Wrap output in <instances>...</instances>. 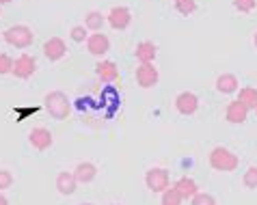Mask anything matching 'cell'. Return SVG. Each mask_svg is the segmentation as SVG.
Masks as SVG:
<instances>
[{
  "label": "cell",
  "instance_id": "cell-1",
  "mask_svg": "<svg viewBox=\"0 0 257 205\" xmlns=\"http://www.w3.org/2000/svg\"><path fill=\"white\" fill-rule=\"evenodd\" d=\"M208 162L214 171L218 173H233L235 168L240 166V158L235 155L231 149H227V147H214L208 155Z\"/></svg>",
  "mask_w": 257,
  "mask_h": 205
},
{
  "label": "cell",
  "instance_id": "cell-2",
  "mask_svg": "<svg viewBox=\"0 0 257 205\" xmlns=\"http://www.w3.org/2000/svg\"><path fill=\"white\" fill-rule=\"evenodd\" d=\"M44 106L50 112V117L56 119V121H63V119L69 117L71 112V102L69 97L63 93V91H50V93L44 97Z\"/></svg>",
  "mask_w": 257,
  "mask_h": 205
},
{
  "label": "cell",
  "instance_id": "cell-3",
  "mask_svg": "<svg viewBox=\"0 0 257 205\" xmlns=\"http://www.w3.org/2000/svg\"><path fill=\"white\" fill-rule=\"evenodd\" d=\"M3 39H5L9 46L24 50V48H31V46H33L35 33H33L31 26H26V24H16V26H9V28H7V31L3 33Z\"/></svg>",
  "mask_w": 257,
  "mask_h": 205
},
{
  "label": "cell",
  "instance_id": "cell-4",
  "mask_svg": "<svg viewBox=\"0 0 257 205\" xmlns=\"http://www.w3.org/2000/svg\"><path fill=\"white\" fill-rule=\"evenodd\" d=\"M145 186L152 190V192L162 194L164 190L171 188L169 171H167L164 166H152V168H149V171L145 173Z\"/></svg>",
  "mask_w": 257,
  "mask_h": 205
},
{
  "label": "cell",
  "instance_id": "cell-5",
  "mask_svg": "<svg viewBox=\"0 0 257 205\" xmlns=\"http://www.w3.org/2000/svg\"><path fill=\"white\" fill-rule=\"evenodd\" d=\"M134 78H137V84L141 89H154L160 80L158 67L154 63H139L137 72H134Z\"/></svg>",
  "mask_w": 257,
  "mask_h": 205
},
{
  "label": "cell",
  "instance_id": "cell-6",
  "mask_svg": "<svg viewBox=\"0 0 257 205\" xmlns=\"http://www.w3.org/2000/svg\"><path fill=\"white\" fill-rule=\"evenodd\" d=\"M28 143H31L33 149H37V151H46L50 149V147L54 145V136H52V132H50L48 128H33L31 132H28Z\"/></svg>",
  "mask_w": 257,
  "mask_h": 205
},
{
  "label": "cell",
  "instance_id": "cell-7",
  "mask_svg": "<svg viewBox=\"0 0 257 205\" xmlns=\"http://www.w3.org/2000/svg\"><path fill=\"white\" fill-rule=\"evenodd\" d=\"M106 22H108L110 28H115V31H125L132 22V11L127 7H112L108 11V16H106Z\"/></svg>",
  "mask_w": 257,
  "mask_h": 205
},
{
  "label": "cell",
  "instance_id": "cell-8",
  "mask_svg": "<svg viewBox=\"0 0 257 205\" xmlns=\"http://www.w3.org/2000/svg\"><path fill=\"white\" fill-rule=\"evenodd\" d=\"M35 72H37V61H35V56L31 54H20L16 63H13V76L20 78V80H26V78H31Z\"/></svg>",
  "mask_w": 257,
  "mask_h": 205
},
{
  "label": "cell",
  "instance_id": "cell-9",
  "mask_svg": "<svg viewBox=\"0 0 257 205\" xmlns=\"http://www.w3.org/2000/svg\"><path fill=\"white\" fill-rule=\"evenodd\" d=\"M175 110L184 117H192L199 110V97L195 93H190V91H182L175 97Z\"/></svg>",
  "mask_w": 257,
  "mask_h": 205
},
{
  "label": "cell",
  "instance_id": "cell-10",
  "mask_svg": "<svg viewBox=\"0 0 257 205\" xmlns=\"http://www.w3.org/2000/svg\"><path fill=\"white\" fill-rule=\"evenodd\" d=\"M65 54H67V46H65V41H63L61 37H50L44 44V56L50 63L61 61Z\"/></svg>",
  "mask_w": 257,
  "mask_h": 205
},
{
  "label": "cell",
  "instance_id": "cell-11",
  "mask_svg": "<svg viewBox=\"0 0 257 205\" xmlns=\"http://www.w3.org/2000/svg\"><path fill=\"white\" fill-rule=\"evenodd\" d=\"M87 50L91 56H104L110 50V39L104 33H93L87 39Z\"/></svg>",
  "mask_w": 257,
  "mask_h": 205
},
{
  "label": "cell",
  "instance_id": "cell-12",
  "mask_svg": "<svg viewBox=\"0 0 257 205\" xmlns=\"http://www.w3.org/2000/svg\"><path fill=\"white\" fill-rule=\"evenodd\" d=\"M248 119V108L244 104H240L238 100H233L227 104V110H225V121L227 123H233V125H240Z\"/></svg>",
  "mask_w": 257,
  "mask_h": 205
},
{
  "label": "cell",
  "instance_id": "cell-13",
  "mask_svg": "<svg viewBox=\"0 0 257 205\" xmlns=\"http://www.w3.org/2000/svg\"><path fill=\"white\" fill-rule=\"evenodd\" d=\"M54 186H56V190H59L63 196H71V194L76 192V188H78V181H76V177H74V173L61 171L59 175H56Z\"/></svg>",
  "mask_w": 257,
  "mask_h": 205
},
{
  "label": "cell",
  "instance_id": "cell-14",
  "mask_svg": "<svg viewBox=\"0 0 257 205\" xmlns=\"http://www.w3.org/2000/svg\"><path fill=\"white\" fill-rule=\"evenodd\" d=\"M134 56H137L139 63H154L156 56H158V46L154 41H141L134 48Z\"/></svg>",
  "mask_w": 257,
  "mask_h": 205
},
{
  "label": "cell",
  "instance_id": "cell-15",
  "mask_svg": "<svg viewBox=\"0 0 257 205\" xmlns=\"http://www.w3.org/2000/svg\"><path fill=\"white\" fill-rule=\"evenodd\" d=\"M74 177L78 183H91L97 177V166L93 162H78L74 168Z\"/></svg>",
  "mask_w": 257,
  "mask_h": 205
},
{
  "label": "cell",
  "instance_id": "cell-16",
  "mask_svg": "<svg viewBox=\"0 0 257 205\" xmlns=\"http://www.w3.org/2000/svg\"><path fill=\"white\" fill-rule=\"evenodd\" d=\"M95 74L102 82H117L119 80V69L112 61H99L95 65Z\"/></svg>",
  "mask_w": 257,
  "mask_h": 205
},
{
  "label": "cell",
  "instance_id": "cell-17",
  "mask_svg": "<svg viewBox=\"0 0 257 205\" xmlns=\"http://www.w3.org/2000/svg\"><path fill=\"white\" fill-rule=\"evenodd\" d=\"M214 84H216L218 93H223V95H231L240 89V80H238V76H233V74H220Z\"/></svg>",
  "mask_w": 257,
  "mask_h": 205
},
{
  "label": "cell",
  "instance_id": "cell-18",
  "mask_svg": "<svg viewBox=\"0 0 257 205\" xmlns=\"http://www.w3.org/2000/svg\"><path fill=\"white\" fill-rule=\"evenodd\" d=\"M173 188L180 192V196H182L184 201L192 199L195 194H199V186H197V181L192 179V177H180V179L173 183Z\"/></svg>",
  "mask_w": 257,
  "mask_h": 205
},
{
  "label": "cell",
  "instance_id": "cell-19",
  "mask_svg": "<svg viewBox=\"0 0 257 205\" xmlns=\"http://www.w3.org/2000/svg\"><path fill=\"white\" fill-rule=\"evenodd\" d=\"M104 24H106V16L102 11H89L87 16H84V26H87L89 31H93V33L102 31Z\"/></svg>",
  "mask_w": 257,
  "mask_h": 205
},
{
  "label": "cell",
  "instance_id": "cell-20",
  "mask_svg": "<svg viewBox=\"0 0 257 205\" xmlns=\"http://www.w3.org/2000/svg\"><path fill=\"white\" fill-rule=\"evenodd\" d=\"M238 102L240 104H244L248 110H255V106H257V89L255 87H242L238 91Z\"/></svg>",
  "mask_w": 257,
  "mask_h": 205
},
{
  "label": "cell",
  "instance_id": "cell-21",
  "mask_svg": "<svg viewBox=\"0 0 257 205\" xmlns=\"http://www.w3.org/2000/svg\"><path fill=\"white\" fill-rule=\"evenodd\" d=\"M173 7H175V11L180 13V16L188 18V16H192V13L197 11V0H173Z\"/></svg>",
  "mask_w": 257,
  "mask_h": 205
},
{
  "label": "cell",
  "instance_id": "cell-22",
  "mask_svg": "<svg viewBox=\"0 0 257 205\" xmlns=\"http://www.w3.org/2000/svg\"><path fill=\"white\" fill-rule=\"evenodd\" d=\"M182 196H180V192L171 186L169 190H164L162 192V196H160V205H182Z\"/></svg>",
  "mask_w": 257,
  "mask_h": 205
},
{
  "label": "cell",
  "instance_id": "cell-23",
  "mask_svg": "<svg viewBox=\"0 0 257 205\" xmlns=\"http://www.w3.org/2000/svg\"><path fill=\"white\" fill-rule=\"evenodd\" d=\"M242 183H244V188H248V190H255L257 188V164L246 168L244 177H242Z\"/></svg>",
  "mask_w": 257,
  "mask_h": 205
},
{
  "label": "cell",
  "instance_id": "cell-24",
  "mask_svg": "<svg viewBox=\"0 0 257 205\" xmlns=\"http://www.w3.org/2000/svg\"><path fill=\"white\" fill-rule=\"evenodd\" d=\"M89 28L87 26H74V28H71V31H69V37H71V41H76V44H84V41H87L89 39Z\"/></svg>",
  "mask_w": 257,
  "mask_h": 205
},
{
  "label": "cell",
  "instance_id": "cell-25",
  "mask_svg": "<svg viewBox=\"0 0 257 205\" xmlns=\"http://www.w3.org/2000/svg\"><path fill=\"white\" fill-rule=\"evenodd\" d=\"M255 7H257V0H233V9L240 13H251L255 11Z\"/></svg>",
  "mask_w": 257,
  "mask_h": 205
},
{
  "label": "cell",
  "instance_id": "cell-26",
  "mask_svg": "<svg viewBox=\"0 0 257 205\" xmlns=\"http://www.w3.org/2000/svg\"><path fill=\"white\" fill-rule=\"evenodd\" d=\"M190 205H216V199L208 192H199L190 199Z\"/></svg>",
  "mask_w": 257,
  "mask_h": 205
},
{
  "label": "cell",
  "instance_id": "cell-27",
  "mask_svg": "<svg viewBox=\"0 0 257 205\" xmlns=\"http://www.w3.org/2000/svg\"><path fill=\"white\" fill-rule=\"evenodd\" d=\"M13 63H16V61H13L9 54H5V52L0 54V76L11 74L13 72Z\"/></svg>",
  "mask_w": 257,
  "mask_h": 205
},
{
  "label": "cell",
  "instance_id": "cell-28",
  "mask_svg": "<svg viewBox=\"0 0 257 205\" xmlns=\"http://www.w3.org/2000/svg\"><path fill=\"white\" fill-rule=\"evenodd\" d=\"M13 186V175L7 168H0V190H9Z\"/></svg>",
  "mask_w": 257,
  "mask_h": 205
},
{
  "label": "cell",
  "instance_id": "cell-29",
  "mask_svg": "<svg viewBox=\"0 0 257 205\" xmlns=\"http://www.w3.org/2000/svg\"><path fill=\"white\" fill-rule=\"evenodd\" d=\"M0 205H9V201H7L5 194H0Z\"/></svg>",
  "mask_w": 257,
  "mask_h": 205
},
{
  "label": "cell",
  "instance_id": "cell-30",
  "mask_svg": "<svg viewBox=\"0 0 257 205\" xmlns=\"http://www.w3.org/2000/svg\"><path fill=\"white\" fill-rule=\"evenodd\" d=\"M253 46L257 48V31H255V35H253Z\"/></svg>",
  "mask_w": 257,
  "mask_h": 205
},
{
  "label": "cell",
  "instance_id": "cell-31",
  "mask_svg": "<svg viewBox=\"0 0 257 205\" xmlns=\"http://www.w3.org/2000/svg\"><path fill=\"white\" fill-rule=\"evenodd\" d=\"M9 3H13V0H0V7H3V5H9Z\"/></svg>",
  "mask_w": 257,
  "mask_h": 205
},
{
  "label": "cell",
  "instance_id": "cell-32",
  "mask_svg": "<svg viewBox=\"0 0 257 205\" xmlns=\"http://www.w3.org/2000/svg\"><path fill=\"white\" fill-rule=\"evenodd\" d=\"M80 205H93V203H80Z\"/></svg>",
  "mask_w": 257,
  "mask_h": 205
},
{
  "label": "cell",
  "instance_id": "cell-33",
  "mask_svg": "<svg viewBox=\"0 0 257 205\" xmlns=\"http://www.w3.org/2000/svg\"><path fill=\"white\" fill-rule=\"evenodd\" d=\"M255 115H257V106H255Z\"/></svg>",
  "mask_w": 257,
  "mask_h": 205
},
{
  "label": "cell",
  "instance_id": "cell-34",
  "mask_svg": "<svg viewBox=\"0 0 257 205\" xmlns=\"http://www.w3.org/2000/svg\"><path fill=\"white\" fill-rule=\"evenodd\" d=\"M0 16H3V9H0Z\"/></svg>",
  "mask_w": 257,
  "mask_h": 205
},
{
  "label": "cell",
  "instance_id": "cell-35",
  "mask_svg": "<svg viewBox=\"0 0 257 205\" xmlns=\"http://www.w3.org/2000/svg\"><path fill=\"white\" fill-rule=\"evenodd\" d=\"M0 41H3V37H0Z\"/></svg>",
  "mask_w": 257,
  "mask_h": 205
}]
</instances>
